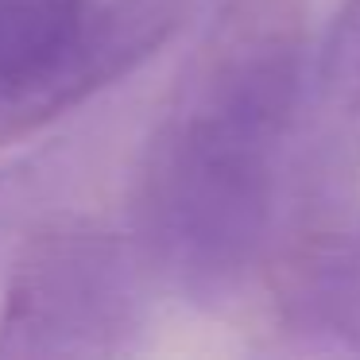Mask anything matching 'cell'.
Listing matches in <instances>:
<instances>
[{
    "label": "cell",
    "mask_w": 360,
    "mask_h": 360,
    "mask_svg": "<svg viewBox=\"0 0 360 360\" xmlns=\"http://www.w3.org/2000/svg\"><path fill=\"white\" fill-rule=\"evenodd\" d=\"M298 128V210L314 221L341 210L360 179V0H341L306 58Z\"/></svg>",
    "instance_id": "obj_4"
},
{
    "label": "cell",
    "mask_w": 360,
    "mask_h": 360,
    "mask_svg": "<svg viewBox=\"0 0 360 360\" xmlns=\"http://www.w3.org/2000/svg\"><path fill=\"white\" fill-rule=\"evenodd\" d=\"M182 12V0H0V143L136 70Z\"/></svg>",
    "instance_id": "obj_3"
},
{
    "label": "cell",
    "mask_w": 360,
    "mask_h": 360,
    "mask_svg": "<svg viewBox=\"0 0 360 360\" xmlns=\"http://www.w3.org/2000/svg\"><path fill=\"white\" fill-rule=\"evenodd\" d=\"M148 264L132 233L82 217L24 236L0 298L4 360H94L132 352L148 326Z\"/></svg>",
    "instance_id": "obj_2"
},
{
    "label": "cell",
    "mask_w": 360,
    "mask_h": 360,
    "mask_svg": "<svg viewBox=\"0 0 360 360\" xmlns=\"http://www.w3.org/2000/svg\"><path fill=\"white\" fill-rule=\"evenodd\" d=\"M298 0H233L167 94L132 186L151 279L225 302L264 259L306 86Z\"/></svg>",
    "instance_id": "obj_1"
},
{
    "label": "cell",
    "mask_w": 360,
    "mask_h": 360,
    "mask_svg": "<svg viewBox=\"0 0 360 360\" xmlns=\"http://www.w3.org/2000/svg\"><path fill=\"white\" fill-rule=\"evenodd\" d=\"M275 329L314 352H360V217H314L275 283Z\"/></svg>",
    "instance_id": "obj_5"
}]
</instances>
